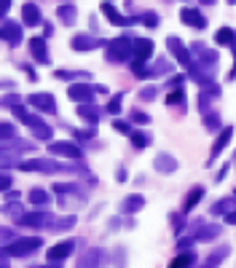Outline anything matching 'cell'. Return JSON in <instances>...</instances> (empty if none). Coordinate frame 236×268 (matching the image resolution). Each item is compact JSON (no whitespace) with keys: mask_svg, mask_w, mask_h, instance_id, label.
Segmentation results:
<instances>
[{"mask_svg":"<svg viewBox=\"0 0 236 268\" xmlns=\"http://www.w3.org/2000/svg\"><path fill=\"white\" fill-rule=\"evenodd\" d=\"M150 56H153V41H150V38H137L134 41V59L148 62Z\"/></svg>","mask_w":236,"mask_h":268,"instance_id":"obj_18","label":"cell"},{"mask_svg":"<svg viewBox=\"0 0 236 268\" xmlns=\"http://www.w3.org/2000/svg\"><path fill=\"white\" fill-rule=\"evenodd\" d=\"M201 3H204V6H212V3H218V0H201Z\"/></svg>","mask_w":236,"mask_h":268,"instance_id":"obj_53","label":"cell"},{"mask_svg":"<svg viewBox=\"0 0 236 268\" xmlns=\"http://www.w3.org/2000/svg\"><path fill=\"white\" fill-rule=\"evenodd\" d=\"M30 54L35 56V62L49 64V43H46V38H32L30 41Z\"/></svg>","mask_w":236,"mask_h":268,"instance_id":"obj_16","label":"cell"},{"mask_svg":"<svg viewBox=\"0 0 236 268\" xmlns=\"http://www.w3.org/2000/svg\"><path fill=\"white\" fill-rule=\"evenodd\" d=\"M153 166L161 172V175H175V172H177V158L169 156V153H158L156 161H153Z\"/></svg>","mask_w":236,"mask_h":268,"instance_id":"obj_19","label":"cell"},{"mask_svg":"<svg viewBox=\"0 0 236 268\" xmlns=\"http://www.w3.org/2000/svg\"><path fill=\"white\" fill-rule=\"evenodd\" d=\"M231 209H236V196L233 198H223V201H218V204H212V215H223V212H231Z\"/></svg>","mask_w":236,"mask_h":268,"instance_id":"obj_30","label":"cell"},{"mask_svg":"<svg viewBox=\"0 0 236 268\" xmlns=\"http://www.w3.org/2000/svg\"><path fill=\"white\" fill-rule=\"evenodd\" d=\"M8 239L14 242V239H16V233H14V231H8V228H3V244H8Z\"/></svg>","mask_w":236,"mask_h":268,"instance_id":"obj_48","label":"cell"},{"mask_svg":"<svg viewBox=\"0 0 236 268\" xmlns=\"http://www.w3.org/2000/svg\"><path fill=\"white\" fill-rule=\"evenodd\" d=\"M166 105H183V108H185V91L175 89L172 94H166Z\"/></svg>","mask_w":236,"mask_h":268,"instance_id":"obj_36","label":"cell"},{"mask_svg":"<svg viewBox=\"0 0 236 268\" xmlns=\"http://www.w3.org/2000/svg\"><path fill=\"white\" fill-rule=\"evenodd\" d=\"M129 137H131V145H134L137 150H143V148L148 145V142H150V137H148L145 131H131Z\"/></svg>","mask_w":236,"mask_h":268,"instance_id":"obj_33","label":"cell"},{"mask_svg":"<svg viewBox=\"0 0 236 268\" xmlns=\"http://www.w3.org/2000/svg\"><path fill=\"white\" fill-rule=\"evenodd\" d=\"M143 207H145V198L140 196V193H134V196H129V198L121 201V212H124V215H134V212H140Z\"/></svg>","mask_w":236,"mask_h":268,"instance_id":"obj_22","label":"cell"},{"mask_svg":"<svg viewBox=\"0 0 236 268\" xmlns=\"http://www.w3.org/2000/svg\"><path fill=\"white\" fill-rule=\"evenodd\" d=\"M27 102H30L35 110H41V113H56V97H54V94H46V91L30 94Z\"/></svg>","mask_w":236,"mask_h":268,"instance_id":"obj_11","label":"cell"},{"mask_svg":"<svg viewBox=\"0 0 236 268\" xmlns=\"http://www.w3.org/2000/svg\"><path fill=\"white\" fill-rule=\"evenodd\" d=\"M3 105H6V108H11V105H22V99H19L16 94H6V97H3Z\"/></svg>","mask_w":236,"mask_h":268,"instance_id":"obj_45","label":"cell"},{"mask_svg":"<svg viewBox=\"0 0 236 268\" xmlns=\"http://www.w3.org/2000/svg\"><path fill=\"white\" fill-rule=\"evenodd\" d=\"M99 11H102V16H105L110 24H116V27H131V24H137V22H140V16H134V19L124 16L116 6H113V3H108V0L99 6Z\"/></svg>","mask_w":236,"mask_h":268,"instance_id":"obj_6","label":"cell"},{"mask_svg":"<svg viewBox=\"0 0 236 268\" xmlns=\"http://www.w3.org/2000/svg\"><path fill=\"white\" fill-rule=\"evenodd\" d=\"M180 223H185V215H172V228H175V233H180Z\"/></svg>","mask_w":236,"mask_h":268,"instance_id":"obj_44","label":"cell"},{"mask_svg":"<svg viewBox=\"0 0 236 268\" xmlns=\"http://www.w3.org/2000/svg\"><path fill=\"white\" fill-rule=\"evenodd\" d=\"M116 180H118V183H126V169H118L116 172Z\"/></svg>","mask_w":236,"mask_h":268,"instance_id":"obj_51","label":"cell"},{"mask_svg":"<svg viewBox=\"0 0 236 268\" xmlns=\"http://www.w3.org/2000/svg\"><path fill=\"white\" fill-rule=\"evenodd\" d=\"M180 19H183L188 27H193V30H204V27H207V19L201 16L199 8H183V11H180Z\"/></svg>","mask_w":236,"mask_h":268,"instance_id":"obj_15","label":"cell"},{"mask_svg":"<svg viewBox=\"0 0 236 268\" xmlns=\"http://www.w3.org/2000/svg\"><path fill=\"white\" fill-rule=\"evenodd\" d=\"M191 54H193V56H199V59H201V62H207L210 67H218V51L204 49L201 43H193V46H191Z\"/></svg>","mask_w":236,"mask_h":268,"instance_id":"obj_20","label":"cell"},{"mask_svg":"<svg viewBox=\"0 0 236 268\" xmlns=\"http://www.w3.org/2000/svg\"><path fill=\"white\" fill-rule=\"evenodd\" d=\"M0 32H3V43L11 46V49H16V46L24 41L22 24H16L14 19H8V16H3V27H0Z\"/></svg>","mask_w":236,"mask_h":268,"instance_id":"obj_5","label":"cell"},{"mask_svg":"<svg viewBox=\"0 0 236 268\" xmlns=\"http://www.w3.org/2000/svg\"><path fill=\"white\" fill-rule=\"evenodd\" d=\"M51 215L46 212H24L22 217H19V225H27V228H46L49 225Z\"/></svg>","mask_w":236,"mask_h":268,"instance_id":"obj_14","label":"cell"},{"mask_svg":"<svg viewBox=\"0 0 236 268\" xmlns=\"http://www.w3.org/2000/svg\"><path fill=\"white\" fill-rule=\"evenodd\" d=\"M99 257H102V252H99V250H91L86 257H81L78 265H97V263H99Z\"/></svg>","mask_w":236,"mask_h":268,"instance_id":"obj_37","label":"cell"},{"mask_svg":"<svg viewBox=\"0 0 236 268\" xmlns=\"http://www.w3.org/2000/svg\"><path fill=\"white\" fill-rule=\"evenodd\" d=\"M156 97V86H145V89H140V99L143 102H150Z\"/></svg>","mask_w":236,"mask_h":268,"instance_id":"obj_42","label":"cell"},{"mask_svg":"<svg viewBox=\"0 0 236 268\" xmlns=\"http://www.w3.org/2000/svg\"><path fill=\"white\" fill-rule=\"evenodd\" d=\"M8 190H11V177H8V172L3 175V193H8Z\"/></svg>","mask_w":236,"mask_h":268,"instance_id":"obj_49","label":"cell"},{"mask_svg":"<svg viewBox=\"0 0 236 268\" xmlns=\"http://www.w3.org/2000/svg\"><path fill=\"white\" fill-rule=\"evenodd\" d=\"M231 137H233V129H231V126H225V129L218 134V140L212 142V150H210V158H207V164H215V158H218L220 153L225 150V145L231 142Z\"/></svg>","mask_w":236,"mask_h":268,"instance_id":"obj_13","label":"cell"},{"mask_svg":"<svg viewBox=\"0 0 236 268\" xmlns=\"http://www.w3.org/2000/svg\"><path fill=\"white\" fill-rule=\"evenodd\" d=\"M113 129H116L118 134H131V131H134V129H131V126H129L126 121H118V118L113 121Z\"/></svg>","mask_w":236,"mask_h":268,"instance_id":"obj_41","label":"cell"},{"mask_svg":"<svg viewBox=\"0 0 236 268\" xmlns=\"http://www.w3.org/2000/svg\"><path fill=\"white\" fill-rule=\"evenodd\" d=\"M0 129H3V131H0V134H3V140H16V126H14V123L3 121V123H0Z\"/></svg>","mask_w":236,"mask_h":268,"instance_id":"obj_39","label":"cell"},{"mask_svg":"<svg viewBox=\"0 0 236 268\" xmlns=\"http://www.w3.org/2000/svg\"><path fill=\"white\" fill-rule=\"evenodd\" d=\"M41 236H24V239H14L11 244H3V263L8 257H24V255H32L38 247H41Z\"/></svg>","mask_w":236,"mask_h":268,"instance_id":"obj_2","label":"cell"},{"mask_svg":"<svg viewBox=\"0 0 236 268\" xmlns=\"http://www.w3.org/2000/svg\"><path fill=\"white\" fill-rule=\"evenodd\" d=\"M6 212H8V215L14 212V217L19 220V217L24 215V207H22V204H16V201H14V204H6Z\"/></svg>","mask_w":236,"mask_h":268,"instance_id":"obj_43","label":"cell"},{"mask_svg":"<svg viewBox=\"0 0 236 268\" xmlns=\"http://www.w3.org/2000/svg\"><path fill=\"white\" fill-rule=\"evenodd\" d=\"M228 3H231V6H236V0H228Z\"/></svg>","mask_w":236,"mask_h":268,"instance_id":"obj_54","label":"cell"},{"mask_svg":"<svg viewBox=\"0 0 236 268\" xmlns=\"http://www.w3.org/2000/svg\"><path fill=\"white\" fill-rule=\"evenodd\" d=\"M215 43H218V46H233L236 43V32L228 30V27H223V30L215 32Z\"/></svg>","mask_w":236,"mask_h":268,"instance_id":"obj_28","label":"cell"},{"mask_svg":"<svg viewBox=\"0 0 236 268\" xmlns=\"http://www.w3.org/2000/svg\"><path fill=\"white\" fill-rule=\"evenodd\" d=\"M8 6H11V0H0V11H3V16H6V11H8Z\"/></svg>","mask_w":236,"mask_h":268,"instance_id":"obj_52","label":"cell"},{"mask_svg":"<svg viewBox=\"0 0 236 268\" xmlns=\"http://www.w3.org/2000/svg\"><path fill=\"white\" fill-rule=\"evenodd\" d=\"M56 16H59L64 24H73V22H75V16H78V11H75V6H73V3H62L59 8H56Z\"/></svg>","mask_w":236,"mask_h":268,"instance_id":"obj_26","label":"cell"},{"mask_svg":"<svg viewBox=\"0 0 236 268\" xmlns=\"http://www.w3.org/2000/svg\"><path fill=\"white\" fill-rule=\"evenodd\" d=\"M75 113H78V118H83V121L89 123V126H97V123H99V110L94 108L91 102L81 105V108H75Z\"/></svg>","mask_w":236,"mask_h":268,"instance_id":"obj_21","label":"cell"},{"mask_svg":"<svg viewBox=\"0 0 236 268\" xmlns=\"http://www.w3.org/2000/svg\"><path fill=\"white\" fill-rule=\"evenodd\" d=\"M54 75H56V78H62V81H75V78H83V81H86V78H89V73H70V70H56Z\"/></svg>","mask_w":236,"mask_h":268,"instance_id":"obj_35","label":"cell"},{"mask_svg":"<svg viewBox=\"0 0 236 268\" xmlns=\"http://www.w3.org/2000/svg\"><path fill=\"white\" fill-rule=\"evenodd\" d=\"M22 169H27V172H41V175H54V172H73L75 166L59 164V161H56V156H54V158H32V161H24Z\"/></svg>","mask_w":236,"mask_h":268,"instance_id":"obj_3","label":"cell"},{"mask_svg":"<svg viewBox=\"0 0 236 268\" xmlns=\"http://www.w3.org/2000/svg\"><path fill=\"white\" fill-rule=\"evenodd\" d=\"M223 217H225V223H228V225H236V209H231V212H225Z\"/></svg>","mask_w":236,"mask_h":268,"instance_id":"obj_47","label":"cell"},{"mask_svg":"<svg viewBox=\"0 0 236 268\" xmlns=\"http://www.w3.org/2000/svg\"><path fill=\"white\" fill-rule=\"evenodd\" d=\"M131 56H134V41H131L129 35L118 38V41H110L105 46V59L110 64H124V62L131 59Z\"/></svg>","mask_w":236,"mask_h":268,"instance_id":"obj_1","label":"cell"},{"mask_svg":"<svg viewBox=\"0 0 236 268\" xmlns=\"http://www.w3.org/2000/svg\"><path fill=\"white\" fill-rule=\"evenodd\" d=\"M140 24H145L148 30H153V27H158V14L156 11H145L143 16H140Z\"/></svg>","mask_w":236,"mask_h":268,"instance_id":"obj_34","label":"cell"},{"mask_svg":"<svg viewBox=\"0 0 236 268\" xmlns=\"http://www.w3.org/2000/svg\"><path fill=\"white\" fill-rule=\"evenodd\" d=\"M30 204H49V193H46L43 188H32L30 190Z\"/></svg>","mask_w":236,"mask_h":268,"instance_id":"obj_32","label":"cell"},{"mask_svg":"<svg viewBox=\"0 0 236 268\" xmlns=\"http://www.w3.org/2000/svg\"><path fill=\"white\" fill-rule=\"evenodd\" d=\"M75 225V215H68V217H62V220H49V225L46 228H51V231H68V228Z\"/></svg>","mask_w":236,"mask_h":268,"instance_id":"obj_27","label":"cell"},{"mask_svg":"<svg viewBox=\"0 0 236 268\" xmlns=\"http://www.w3.org/2000/svg\"><path fill=\"white\" fill-rule=\"evenodd\" d=\"M22 22H24L27 27H38V24H43L41 8H38L35 3H24V6H22Z\"/></svg>","mask_w":236,"mask_h":268,"instance_id":"obj_17","label":"cell"},{"mask_svg":"<svg viewBox=\"0 0 236 268\" xmlns=\"http://www.w3.org/2000/svg\"><path fill=\"white\" fill-rule=\"evenodd\" d=\"M201 118H204V129H207V131H220V129H223V126H220V116H218L212 108L204 110Z\"/></svg>","mask_w":236,"mask_h":268,"instance_id":"obj_24","label":"cell"},{"mask_svg":"<svg viewBox=\"0 0 236 268\" xmlns=\"http://www.w3.org/2000/svg\"><path fill=\"white\" fill-rule=\"evenodd\" d=\"M166 49L172 51V56H175V59L180 62L183 67H193V54H191V51H188L185 46H183V41H180V38L169 35V38H166Z\"/></svg>","mask_w":236,"mask_h":268,"instance_id":"obj_8","label":"cell"},{"mask_svg":"<svg viewBox=\"0 0 236 268\" xmlns=\"http://www.w3.org/2000/svg\"><path fill=\"white\" fill-rule=\"evenodd\" d=\"M49 153L51 156H59V158H73V161L83 158L81 148L75 145V142H64V140H51L49 142Z\"/></svg>","mask_w":236,"mask_h":268,"instance_id":"obj_4","label":"cell"},{"mask_svg":"<svg viewBox=\"0 0 236 268\" xmlns=\"http://www.w3.org/2000/svg\"><path fill=\"white\" fill-rule=\"evenodd\" d=\"M220 236V225H210V223H201V220H199V223H196L193 225V242H215V239H218Z\"/></svg>","mask_w":236,"mask_h":268,"instance_id":"obj_12","label":"cell"},{"mask_svg":"<svg viewBox=\"0 0 236 268\" xmlns=\"http://www.w3.org/2000/svg\"><path fill=\"white\" fill-rule=\"evenodd\" d=\"M35 150L32 142H24V140H3V156H8V153H30Z\"/></svg>","mask_w":236,"mask_h":268,"instance_id":"obj_23","label":"cell"},{"mask_svg":"<svg viewBox=\"0 0 236 268\" xmlns=\"http://www.w3.org/2000/svg\"><path fill=\"white\" fill-rule=\"evenodd\" d=\"M201 196H204V188L201 185H196V188H191V193H188V198H185V204H183V215H188L191 209L201 201Z\"/></svg>","mask_w":236,"mask_h":268,"instance_id":"obj_25","label":"cell"},{"mask_svg":"<svg viewBox=\"0 0 236 268\" xmlns=\"http://www.w3.org/2000/svg\"><path fill=\"white\" fill-rule=\"evenodd\" d=\"M180 83H183V75H175V78H169V89H180Z\"/></svg>","mask_w":236,"mask_h":268,"instance_id":"obj_46","label":"cell"},{"mask_svg":"<svg viewBox=\"0 0 236 268\" xmlns=\"http://www.w3.org/2000/svg\"><path fill=\"white\" fill-rule=\"evenodd\" d=\"M94 94H97V86H91V83H73V86H68V97L73 102H78V105L91 102Z\"/></svg>","mask_w":236,"mask_h":268,"instance_id":"obj_9","label":"cell"},{"mask_svg":"<svg viewBox=\"0 0 236 268\" xmlns=\"http://www.w3.org/2000/svg\"><path fill=\"white\" fill-rule=\"evenodd\" d=\"M131 121L140 123V126H148V123H150V116H148V113H143V110H131Z\"/></svg>","mask_w":236,"mask_h":268,"instance_id":"obj_40","label":"cell"},{"mask_svg":"<svg viewBox=\"0 0 236 268\" xmlns=\"http://www.w3.org/2000/svg\"><path fill=\"white\" fill-rule=\"evenodd\" d=\"M108 43H110V41H102V38H94V35H86V32L70 38V49H73V51H94V49L108 46Z\"/></svg>","mask_w":236,"mask_h":268,"instance_id":"obj_7","label":"cell"},{"mask_svg":"<svg viewBox=\"0 0 236 268\" xmlns=\"http://www.w3.org/2000/svg\"><path fill=\"white\" fill-rule=\"evenodd\" d=\"M228 252H231V247H228V244H225V247H220V250H215L210 257H207V260H204V265H220V263L225 260V257H228Z\"/></svg>","mask_w":236,"mask_h":268,"instance_id":"obj_29","label":"cell"},{"mask_svg":"<svg viewBox=\"0 0 236 268\" xmlns=\"http://www.w3.org/2000/svg\"><path fill=\"white\" fill-rule=\"evenodd\" d=\"M121 102H124V94H116V97H110V102H108V113H121Z\"/></svg>","mask_w":236,"mask_h":268,"instance_id":"obj_38","label":"cell"},{"mask_svg":"<svg viewBox=\"0 0 236 268\" xmlns=\"http://www.w3.org/2000/svg\"><path fill=\"white\" fill-rule=\"evenodd\" d=\"M73 247H75V242H73V239H64V242L54 244L51 250H49V255H46V257H49V263H51V265H62V263L68 260V257H70Z\"/></svg>","mask_w":236,"mask_h":268,"instance_id":"obj_10","label":"cell"},{"mask_svg":"<svg viewBox=\"0 0 236 268\" xmlns=\"http://www.w3.org/2000/svg\"><path fill=\"white\" fill-rule=\"evenodd\" d=\"M193 263H196V255H193V252H183V255H177L169 265H172V268H180V265H193Z\"/></svg>","mask_w":236,"mask_h":268,"instance_id":"obj_31","label":"cell"},{"mask_svg":"<svg viewBox=\"0 0 236 268\" xmlns=\"http://www.w3.org/2000/svg\"><path fill=\"white\" fill-rule=\"evenodd\" d=\"M22 70H24L27 75H30V78H32V81H38V75H35V70H32V67H30V64H22Z\"/></svg>","mask_w":236,"mask_h":268,"instance_id":"obj_50","label":"cell"}]
</instances>
